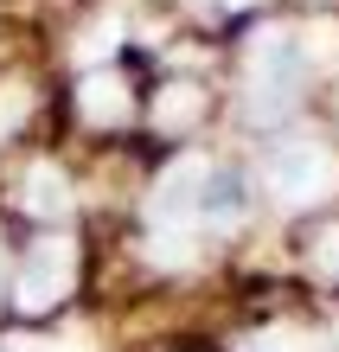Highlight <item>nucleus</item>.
<instances>
[{
    "mask_svg": "<svg viewBox=\"0 0 339 352\" xmlns=\"http://www.w3.org/2000/svg\"><path fill=\"white\" fill-rule=\"evenodd\" d=\"M294 32L288 26H263L250 38V122H275L294 109V90H301V52H288Z\"/></svg>",
    "mask_w": 339,
    "mask_h": 352,
    "instance_id": "nucleus-1",
    "label": "nucleus"
},
{
    "mask_svg": "<svg viewBox=\"0 0 339 352\" xmlns=\"http://www.w3.org/2000/svg\"><path fill=\"white\" fill-rule=\"evenodd\" d=\"M263 186L282 205H314V199H333L339 192V154L320 148V141H288V148L269 154Z\"/></svg>",
    "mask_w": 339,
    "mask_h": 352,
    "instance_id": "nucleus-2",
    "label": "nucleus"
},
{
    "mask_svg": "<svg viewBox=\"0 0 339 352\" xmlns=\"http://www.w3.org/2000/svg\"><path fill=\"white\" fill-rule=\"evenodd\" d=\"M71 276H77V263H71V243L65 237H45V243H32L26 250V269H19V282H13V301L26 307V314H45V307L71 288Z\"/></svg>",
    "mask_w": 339,
    "mask_h": 352,
    "instance_id": "nucleus-3",
    "label": "nucleus"
},
{
    "mask_svg": "<svg viewBox=\"0 0 339 352\" xmlns=\"http://www.w3.org/2000/svg\"><path fill=\"white\" fill-rule=\"evenodd\" d=\"M205 160L199 154H186V160H173V167L160 173V186H154V231H193V218H199V192H205Z\"/></svg>",
    "mask_w": 339,
    "mask_h": 352,
    "instance_id": "nucleus-4",
    "label": "nucleus"
},
{
    "mask_svg": "<svg viewBox=\"0 0 339 352\" xmlns=\"http://www.w3.org/2000/svg\"><path fill=\"white\" fill-rule=\"evenodd\" d=\"M77 102H83V122L109 129V122L129 116V84H122L116 71H90V77H83V90H77Z\"/></svg>",
    "mask_w": 339,
    "mask_h": 352,
    "instance_id": "nucleus-5",
    "label": "nucleus"
},
{
    "mask_svg": "<svg viewBox=\"0 0 339 352\" xmlns=\"http://www.w3.org/2000/svg\"><path fill=\"white\" fill-rule=\"evenodd\" d=\"M26 212L32 218H65L71 212V179L52 167V160H32L26 167Z\"/></svg>",
    "mask_w": 339,
    "mask_h": 352,
    "instance_id": "nucleus-6",
    "label": "nucleus"
},
{
    "mask_svg": "<svg viewBox=\"0 0 339 352\" xmlns=\"http://www.w3.org/2000/svg\"><path fill=\"white\" fill-rule=\"evenodd\" d=\"M199 218L218 224V231H230V224L243 218V186L230 173H205V192H199Z\"/></svg>",
    "mask_w": 339,
    "mask_h": 352,
    "instance_id": "nucleus-7",
    "label": "nucleus"
},
{
    "mask_svg": "<svg viewBox=\"0 0 339 352\" xmlns=\"http://www.w3.org/2000/svg\"><path fill=\"white\" fill-rule=\"evenodd\" d=\"M199 109H205L199 84H166L160 102H154V129H160V135H186V129L199 122Z\"/></svg>",
    "mask_w": 339,
    "mask_h": 352,
    "instance_id": "nucleus-8",
    "label": "nucleus"
},
{
    "mask_svg": "<svg viewBox=\"0 0 339 352\" xmlns=\"http://www.w3.org/2000/svg\"><path fill=\"white\" fill-rule=\"evenodd\" d=\"M237 352H320V340L301 333V327H263V333H250Z\"/></svg>",
    "mask_w": 339,
    "mask_h": 352,
    "instance_id": "nucleus-9",
    "label": "nucleus"
},
{
    "mask_svg": "<svg viewBox=\"0 0 339 352\" xmlns=\"http://www.w3.org/2000/svg\"><path fill=\"white\" fill-rule=\"evenodd\" d=\"M301 65H314V71H327L333 58H339V19H314V26L301 32Z\"/></svg>",
    "mask_w": 339,
    "mask_h": 352,
    "instance_id": "nucleus-10",
    "label": "nucleus"
},
{
    "mask_svg": "<svg viewBox=\"0 0 339 352\" xmlns=\"http://www.w3.org/2000/svg\"><path fill=\"white\" fill-rule=\"evenodd\" d=\"M116 38H122V19L109 13V19H96V26L77 38V58H83V65H96V58H109V52H116Z\"/></svg>",
    "mask_w": 339,
    "mask_h": 352,
    "instance_id": "nucleus-11",
    "label": "nucleus"
},
{
    "mask_svg": "<svg viewBox=\"0 0 339 352\" xmlns=\"http://www.w3.org/2000/svg\"><path fill=\"white\" fill-rule=\"evenodd\" d=\"M26 122V90H0V135Z\"/></svg>",
    "mask_w": 339,
    "mask_h": 352,
    "instance_id": "nucleus-12",
    "label": "nucleus"
},
{
    "mask_svg": "<svg viewBox=\"0 0 339 352\" xmlns=\"http://www.w3.org/2000/svg\"><path fill=\"white\" fill-rule=\"evenodd\" d=\"M314 256H320V269H327V276H339V224H333V231H320Z\"/></svg>",
    "mask_w": 339,
    "mask_h": 352,
    "instance_id": "nucleus-13",
    "label": "nucleus"
},
{
    "mask_svg": "<svg viewBox=\"0 0 339 352\" xmlns=\"http://www.w3.org/2000/svg\"><path fill=\"white\" fill-rule=\"evenodd\" d=\"M224 7H250V0H224Z\"/></svg>",
    "mask_w": 339,
    "mask_h": 352,
    "instance_id": "nucleus-14",
    "label": "nucleus"
},
{
    "mask_svg": "<svg viewBox=\"0 0 339 352\" xmlns=\"http://www.w3.org/2000/svg\"><path fill=\"white\" fill-rule=\"evenodd\" d=\"M333 333H339V327H333Z\"/></svg>",
    "mask_w": 339,
    "mask_h": 352,
    "instance_id": "nucleus-15",
    "label": "nucleus"
}]
</instances>
